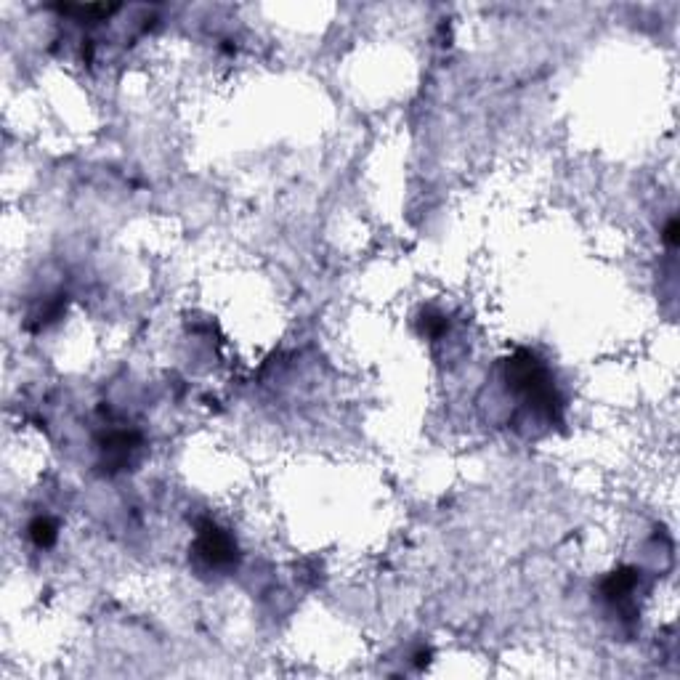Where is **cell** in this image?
I'll return each mask as SVG.
<instances>
[{
  "instance_id": "1",
  "label": "cell",
  "mask_w": 680,
  "mask_h": 680,
  "mask_svg": "<svg viewBox=\"0 0 680 680\" xmlns=\"http://www.w3.org/2000/svg\"><path fill=\"white\" fill-rule=\"evenodd\" d=\"M505 383L521 402L548 423H561L564 396L550 375L548 364L529 348H516L503 364Z\"/></svg>"
},
{
  "instance_id": "2",
  "label": "cell",
  "mask_w": 680,
  "mask_h": 680,
  "mask_svg": "<svg viewBox=\"0 0 680 680\" xmlns=\"http://www.w3.org/2000/svg\"><path fill=\"white\" fill-rule=\"evenodd\" d=\"M192 556L208 572H226V569L237 566L240 550H237V542L226 529H221L213 521H200L197 537L192 542Z\"/></svg>"
},
{
  "instance_id": "3",
  "label": "cell",
  "mask_w": 680,
  "mask_h": 680,
  "mask_svg": "<svg viewBox=\"0 0 680 680\" xmlns=\"http://www.w3.org/2000/svg\"><path fill=\"white\" fill-rule=\"evenodd\" d=\"M641 582V572L633 566H622L617 572L606 574V580L601 582V595L614 606L627 614H633V593Z\"/></svg>"
},
{
  "instance_id": "4",
  "label": "cell",
  "mask_w": 680,
  "mask_h": 680,
  "mask_svg": "<svg viewBox=\"0 0 680 680\" xmlns=\"http://www.w3.org/2000/svg\"><path fill=\"white\" fill-rule=\"evenodd\" d=\"M139 449V433L133 431H112L101 439V468L117 473L128 468L133 452Z\"/></svg>"
},
{
  "instance_id": "5",
  "label": "cell",
  "mask_w": 680,
  "mask_h": 680,
  "mask_svg": "<svg viewBox=\"0 0 680 680\" xmlns=\"http://www.w3.org/2000/svg\"><path fill=\"white\" fill-rule=\"evenodd\" d=\"M30 540L38 545V548H51L56 542V524L48 516H38L30 524Z\"/></svg>"
},
{
  "instance_id": "6",
  "label": "cell",
  "mask_w": 680,
  "mask_h": 680,
  "mask_svg": "<svg viewBox=\"0 0 680 680\" xmlns=\"http://www.w3.org/2000/svg\"><path fill=\"white\" fill-rule=\"evenodd\" d=\"M447 330V319L441 314H425L423 317V333L431 335V338H439L441 333Z\"/></svg>"
},
{
  "instance_id": "7",
  "label": "cell",
  "mask_w": 680,
  "mask_h": 680,
  "mask_svg": "<svg viewBox=\"0 0 680 680\" xmlns=\"http://www.w3.org/2000/svg\"><path fill=\"white\" fill-rule=\"evenodd\" d=\"M678 234H680L678 218H670L665 226V234H662V240H665L667 248H675V245H678Z\"/></svg>"
}]
</instances>
